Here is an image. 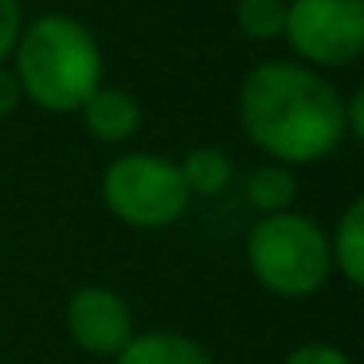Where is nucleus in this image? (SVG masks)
Returning <instances> with one entry per match:
<instances>
[{
    "label": "nucleus",
    "mask_w": 364,
    "mask_h": 364,
    "mask_svg": "<svg viewBox=\"0 0 364 364\" xmlns=\"http://www.w3.org/2000/svg\"><path fill=\"white\" fill-rule=\"evenodd\" d=\"M239 126L274 165H314L348 137L345 95L314 67L270 59L243 75Z\"/></svg>",
    "instance_id": "1"
},
{
    "label": "nucleus",
    "mask_w": 364,
    "mask_h": 364,
    "mask_svg": "<svg viewBox=\"0 0 364 364\" xmlns=\"http://www.w3.org/2000/svg\"><path fill=\"white\" fill-rule=\"evenodd\" d=\"M20 95L48 114H75L102 87V48L71 16H40L16 43Z\"/></svg>",
    "instance_id": "2"
},
{
    "label": "nucleus",
    "mask_w": 364,
    "mask_h": 364,
    "mask_svg": "<svg viewBox=\"0 0 364 364\" xmlns=\"http://www.w3.org/2000/svg\"><path fill=\"white\" fill-rule=\"evenodd\" d=\"M247 262L255 278L278 298H309L333 270L329 235L321 223L298 212L262 215L247 235Z\"/></svg>",
    "instance_id": "3"
},
{
    "label": "nucleus",
    "mask_w": 364,
    "mask_h": 364,
    "mask_svg": "<svg viewBox=\"0 0 364 364\" xmlns=\"http://www.w3.org/2000/svg\"><path fill=\"white\" fill-rule=\"evenodd\" d=\"M188 188L181 181L176 161L161 153H126L110 161L102 173V204L114 220L141 231L168 228L188 208Z\"/></svg>",
    "instance_id": "4"
},
{
    "label": "nucleus",
    "mask_w": 364,
    "mask_h": 364,
    "mask_svg": "<svg viewBox=\"0 0 364 364\" xmlns=\"http://www.w3.org/2000/svg\"><path fill=\"white\" fill-rule=\"evenodd\" d=\"M282 36L301 67H348L364 55V0H286Z\"/></svg>",
    "instance_id": "5"
},
{
    "label": "nucleus",
    "mask_w": 364,
    "mask_h": 364,
    "mask_svg": "<svg viewBox=\"0 0 364 364\" xmlns=\"http://www.w3.org/2000/svg\"><path fill=\"white\" fill-rule=\"evenodd\" d=\"M67 333L90 356H118L134 341V314L110 286H82L67 301Z\"/></svg>",
    "instance_id": "6"
},
{
    "label": "nucleus",
    "mask_w": 364,
    "mask_h": 364,
    "mask_svg": "<svg viewBox=\"0 0 364 364\" xmlns=\"http://www.w3.org/2000/svg\"><path fill=\"white\" fill-rule=\"evenodd\" d=\"M82 122L98 141L122 145L141 129V102H137V95H129L122 87H98L82 102Z\"/></svg>",
    "instance_id": "7"
},
{
    "label": "nucleus",
    "mask_w": 364,
    "mask_h": 364,
    "mask_svg": "<svg viewBox=\"0 0 364 364\" xmlns=\"http://www.w3.org/2000/svg\"><path fill=\"white\" fill-rule=\"evenodd\" d=\"M114 364H215L200 341L184 337V333H141L134 337Z\"/></svg>",
    "instance_id": "8"
},
{
    "label": "nucleus",
    "mask_w": 364,
    "mask_h": 364,
    "mask_svg": "<svg viewBox=\"0 0 364 364\" xmlns=\"http://www.w3.org/2000/svg\"><path fill=\"white\" fill-rule=\"evenodd\" d=\"M329 259L333 270L345 274L348 286L364 282V200H353L341 215L337 231L329 239Z\"/></svg>",
    "instance_id": "9"
},
{
    "label": "nucleus",
    "mask_w": 364,
    "mask_h": 364,
    "mask_svg": "<svg viewBox=\"0 0 364 364\" xmlns=\"http://www.w3.org/2000/svg\"><path fill=\"white\" fill-rule=\"evenodd\" d=\"M176 168H181V181H184V188H188V196H220L231 184V173H235L231 157L223 149H215V145L192 149Z\"/></svg>",
    "instance_id": "10"
},
{
    "label": "nucleus",
    "mask_w": 364,
    "mask_h": 364,
    "mask_svg": "<svg viewBox=\"0 0 364 364\" xmlns=\"http://www.w3.org/2000/svg\"><path fill=\"white\" fill-rule=\"evenodd\" d=\"M294 196H298V176L290 173L286 165H262L247 176V200L251 208H259L262 215H282L290 212Z\"/></svg>",
    "instance_id": "11"
},
{
    "label": "nucleus",
    "mask_w": 364,
    "mask_h": 364,
    "mask_svg": "<svg viewBox=\"0 0 364 364\" xmlns=\"http://www.w3.org/2000/svg\"><path fill=\"white\" fill-rule=\"evenodd\" d=\"M235 24L247 40H278L286 32V0H239Z\"/></svg>",
    "instance_id": "12"
},
{
    "label": "nucleus",
    "mask_w": 364,
    "mask_h": 364,
    "mask_svg": "<svg viewBox=\"0 0 364 364\" xmlns=\"http://www.w3.org/2000/svg\"><path fill=\"white\" fill-rule=\"evenodd\" d=\"M20 36H24V12H20V0H0V63L16 51Z\"/></svg>",
    "instance_id": "13"
},
{
    "label": "nucleus",
    "mask_w": 364,
    "mask_h": 364,
    "mask_svg": "<svg viewBox=\"0 0 364 364\" xmlns=\"http://www.w3.org/2000/svg\"><path fill=\"white\" fill-rule=\"evenodd\" d=\"M282 364H353L337 345H325V341H314V345H301L286 356Z\"/></svg>",
    "instance_id": "14"
},
{
    "label": "nucleus",
    "mask_w": 364,
    "mask_h": 364,
    "mask_svg": "<svg viewBox=\"0 0 364 364\" xmlns=\"http://www.w3.org/2000/svg\"><path fill=\"white\" fill-rule=\"evenodd\" d=\"M20 82H16V75L9 71V67H0V118H9L12 110L20 106Z\"/></svg>",
    "instance_id": "15"
},
{
    "label": "nucleus",
    "mask_w": 364,
    "mask_h": 364,
    "mask_svg": "<svg viewBox=\"0 0 364 364\" xmlns=\"http://www.w3.org/2000/svg\"><path fill=\"white\" fill-rule=\"evenodd\" d=\"M345 129L353 137H364V90H353L345 98Z\"/></svg>",
    "instance_id": "16"
}]
</instances>
